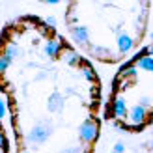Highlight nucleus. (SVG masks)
Wrapping results in <instances>:
<instances>
[{
  "mask_svg": "<svg viewBox=\"0 0 153 153\" xmlns=\"http://www.w3.org/2000/svg\"><path fill=\"white\" fill-rule=\"evenodd\" d=\"M69 32H71V37H73L75 43L84 45V47L90 43V32H88V28L79 26V25H73V26L69 28Z\"/></svg>",
  "mask_w": 153,
  "mask_h": 153,
  "instance_id": "nucleus-5",
  "label": "nucleus"
},
{
  "mask_svg": "<svg viewBox=\"0 0 153 153\" xmlns=\"http://www.w3.org/2000/svg\"><path fill=\"white\" fill-rule=\"evenodd\" d=\"M0 153H4V151H0Z\"/></svg>",
  "mask_w": 153,
  "mask_h": 153,
  "instance_id": "nucleus-21",
  "label": "nucleus"
},
{
  "mask_svg": "<svg viewBox=\"0 0 153 153\" xmlns=\"http://www.w3.org/2000/svg\"><path fill=\"white\" fill-rule=\"evenodd\" d=\"M22 54V51L19 49V45L17 43H10V45H6V49H4V56L7 60H13V58H19Z\"/></svg>",
  "mask_w": 153,
  "mask_h": 153,
  "instance_id": "nucleus-10",
  "label": "nucleus"
},
{
  "mask_svg": "<svg viewBox=\"0 0 153 153\" xmlns=\"http://www.w3.org/2000/svg\"><path fill=\"white\" fill-rule=\"evenodd\" d=\"M64 60H65V64H67V65H79L82 58L76 54L73 49H65V51H64Z\"/></svg>",
  "mask_w": 153,
  "mask_h": 153,
  "instance_id": "nucleus-11",
  "label": "nucleus"
},
{
  "mask_svg": "<svg viewBox=\"0 0 153 153\" xmlns=\"http://www.w3.org/2000/svg\"><path fill=\"white\" fill-rule=\"evenodd\" d=\"M149 105H151V99H149L148 95H144V97L140 99V106H144V108H149Z\"/></svg>",
  "mask_w": 153,
  "mask_h": 153,
  "instance_id": "nucleus-14",
  "label": "nucleus"
},
{
  "mask_svg": "<svg viewBox=\"0 0 153 153\" xmlns=\"http://www.w3.org/2000/svg\"><path fill=\"white\" fill-rule=\"evenodd\" d=\"M97 134H99V123L95 120H86L84 123H80L79 127V136L84 144H91L97 140Z\"/></svg>",
  "mask_w": 153,
  "mask_h": 153,
  "instance_id": "nucleus-2",
  "label": "nucleus"
},
{
  "mask_svg": "<svg viewBox=\"0 0 153 153\" xmlns=\"http://www.w3.org/2000/svg\"><path fill=\"white\" fill-rule=\"evenodd\" d=\"M82 75H84V79H88V80H95V71L90 64H82Z\"/></svg>",
  "mask_w": 153,
  "mask_h": 153,
  "instance_id": "nucleus-12",
  "label": "nucleus"
},
{
  "mask_svg": "<svg viewBox=\"0 0 153 153\" xmlns=\"http://www.w3.org/2000/svg\"><path fill=\"white\" fill-rule=\"evenodd\" d=\"M11 60H7L6 56H0V73H6V69L10 67Z\"/></svg>",
  "mask_w": 153,
  "mask_h": 153,
  "instance_id": "nucleus-13",
  "label": "nucleus"
},
{
  "mask_svg": "<svg viewBox=\"0 0 153 153\" xmlns=\"http://www.w3.org/2000/svg\"><path fill=\"white\" fill-rule=\"evenodd\" d=\"M6 103H4V99H0V118H4L6 116Z\"/></svg>",
  "mask_w": 153,
  "mask_h": 153,
  "instance_id": "nucleus-17",
  "label": "nucleus"
},
{
  "mask_svg": "<svg viewBox=\"0 0 153 153\" xmlns=\"http://www.w3.org/2000/svg\"><path fill=\"white\" fill-rule=\"evenodd\" d=\"M134 47V39L131 36H127V34H118V51L120 52H129Z\"/></svg>",
  "mask_w": 153,
  "mask_h": 153,
  "instance_id": "nucleus-7",
  "label": "nucleus"
},
{
  "mask_svg": "<svg viewBox=\"0 0 153 153\" xmlns=\"http://www.w3.org/2000/svg\"><path fill=\"white\" fill-rule=\"evenodd\" d=\"M64 153H86V151H84V148H69V149H65Z\"/></svg>",
  "mask_w": 153,
  "mask_h": 153,
  "instance_id": "nucleus-18",
  "label": "nucleus"
},
{
  "mask_svg": "<svg viewBox=\"0 0 153 153\" xmlns=\"http://www.w3.org/2000/svg\"><path fill=\"white\" fill-rule=\"evenodd\" d=\"M62 49H64V43H62L60 37H56V39H49L47 43H45V47H43L45 54H47L49 58H56Z\"/></svg>",
  "mask_w": 153,
  "mask_h": 153,
  "instance_id": "nucleus-6",
  "label": "nucleus"
},
{
  "mask_svg": "<svg viewBox=\"0 0 153 153\" xmlns=\"http://www.w3.org/2000/svg\"><path fill=\"white\" fill-rule=\"evenodd\" d=\"M112 153H125V146H123L121 142H118L116 146H114V151H112Z\"/></svg>",
  "mask_w": 153,
  "mask_h": 153,
  "instance_id": "nucleus-15",
  "label": "nucleus"
},
{
  "mask_svg": "<svg viewBox=\"0 0 153 153\" xmlns=\"http://www.w3.org/2000/svg\"><path fill=\"white\" fill-rule=\"evenodd\" d=\"M45 76H47V75H45V73H39V75H37V76H36V80H43V79H45Z\"/></svg>",
  "mask_w": 153,
  "mask_h": 153,
  "instance_id": "nucleus-20",
  "label": "nucleus"
},
{
  "mask_svg": "<svg viewBox=\"0 0 153 153\" xmlns=\"http://www.w3.org/2000/svg\"><path fill=\"white\" fill-rule=\"evenodd\" d=\"M0 148H6V136L2 131H0Z\"/></svg>",
  "mask_w": 153,
  "mask_h": 153,
  "instance_id": "nucleus-19",
  "label": "nucleus"
},
{
  "mask_svg": "<svg viewBox=\"0 0 153 153\" xmlns=\"http://www.w3.org/2000/svg\"><path fill=\"white\" fill-rule=\"evenodd\" d=\"M125 121H127V127H131V129H140V127L148 121V108H144V106H140V105L131 106V108L127 110Z\"/></svg>",
  "mask_w": 153,
  "mask_h": 153,
  "instance_id": "nucleus-1",
  "label": "nucleus"
},
{
  "mask_svg": "<svg viewBox=\"0 0 153 153\" xmlns=\"http://www.w3.org/2000/svg\"><path fill=\"white\" fill-rule=\"evenodd\" d=\"M51 134V125L49 123H37L32 127V131L26 134V142L28 144H34V146H39L45 140L49 138Z\"/></svg>",
  "mask_w": 153,
  "mask_h": 153,
  "instance_id": "nucleus-3",
  "label": "nucleus"
},
{
  "mask_svg": "<svg viewBox=\"0 0 153 153\" xmlns=\"http://www.w3.org/2000/svg\"><path fill=\"white\" fill-rule=\"evenodd\" d=\"M45 22H47V26H51V28H56V19L52 17V15H51V17H47V19H45Z\"/></svg>",
  "mask_w": 153,
  "mask_h": 153,
  "instance_id": "nucleus-16",
  "label": "nucleus"
},
{
  "mask_svg": "<svg viewBox=\"0 0 153 153\" xmlns=\"http://www.w3.org/2000/svg\"><path fill=\"white\" fill-rule=\"evenodd\" d=\"M127 110H129V106H127V101H125V99L121 97V95H116V97H114L112 106H110L112 116L116 118V120H125Z\"/></svg>",
  "mask_w": 153,
  "mask_h": 153,
  "instance_id": "nucleus-4",
  "label": "nucleus"
},
{
  "mask_svg": "<svg viewBox=\"0 0 153 153\" xmlns=\"http://www.w3.org/2000/svg\"><path fill=\"white\" fill-rule=\"evenodd\" d=\"M62 108H64V97H62V94H58V91L51 94V97H49V110L51 112H60Z\"/></svg>",
  "mask_w": 153,
  "mask_h": 153,
  "instance_id": "nucleus-8",
  "label": "nucleus"
},
{
  "mask_svg": "<svg viewBox=\"0 0 153 153\" xmlns=\"http://www.w3.org/2000/svg\"><path fill=\"white\" fill-rule=\"evenodd\" d=\"M134 64H136V65H134L136 69H144L146 73H149V71L153 69V58H151V56H140Z\"/></svg>",
  "mask_w": 153,
  "mask_h": 153,
  "instance_id": "nucleus-9",
  "label": "nucleus"
}]
</instances>
